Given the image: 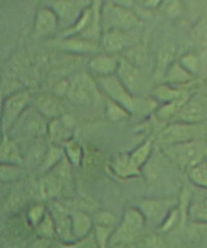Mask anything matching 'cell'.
I'll use <instances>...</instances> for the list:
<instances>
[{
  "label": "cell",
  "mask_w": 207,
  "mask_h": 248,
  "mask_svg": "<svg viewBox=\"0 0 207 248\" xmlns=\"http://www.w3.org/2000/svg\"><path fill=\"white\" fill-rule=\"evenodd\" d=\"M35 110L39 111L44 118L50 121L61 116V105L58 96L53 93H42L35 99Z\"/></svg>",
  "instance_id": "12"
},
{
  "label": "cell",
  "mask_w": 207,
  "mask_h": 248,
  "mask_svg": "<svg viewBox=\"0 0 207 248\" xmlns=\"http://www.w3.org/2000/svg\"><path fill=\"white\" fill-rule=\"evenodd\" d=\"M206 124H190L175 122L167 126L159 136V141L162 145L172 144L177 142L202 140L206 134Z\"/></svg>",
  "instance_id": "3"
},
{
  "label": "cell",
  "mask_w": 207,
  "mask_h": 248,
  "mask_svg": "<svg viewBox=\"0 0 207 248\" xmlns=\"http://www.w3.org/2000/svg\"><path fill=\"white\" fill-rule=\"evenodd\" d=\"M105 113L107 119L111 122H120L123 120L129 119L132 113L127 108L123 107L117 102L110 100L107 98L106 106H105Z\"/></svg>",
  "instance_id": "28"
},
{
  "label": "cell",
  "mask_w": 207,
  "mask_h": 248,
  "mask_svg": "<svg viewBox=\"0 0 207 248\" xmlns=\"http://www.w3.org/2000/svg\"><path fill=\"white\" fill-rule=\"evenodd\" d=\"M34 230L38 232V235L43 238H52L56 235L55 223L51 212L48 211L45 217H44V219L39 223L38 227Z\"/></svg>",
  "instance_id": "34"
},
{
  "label": "cell",
  "mask_w": 207,
  "mask_h": 248,
  "mask_svg": "<svg viewBox=\"0 0 207 248\" xmlns=\"http://www.w3.org/2000/svg\"><path fill=\"white\" fill-rule=\"evenodd\" d=\"M60 47L64 50L75 53H92L98 48V44L94 40L86 39L80 35L66 36L61 41Z\"/></svg>",
  "instance_id": "17"
},
{
  "label": "cell",
  "mask_w": 207,
  "mask_h": 248,
  "mask_svg": "<svg viewBox=\"0 0 207 248\" xmlns=\"http://www.w3.org/2000/svg\"><path fill=\"white\" fill-rule=\"evenodd\" d=\"M111 169H112L116 176L123 179L140 176L142 171L132 163L130 154H122L116 156L112 160V162H111Z\"/></svg>",
  "instance_id": "18"
},
{
  "label": "cell",
  "mask_w": 207,
  "mask_h": 248,
  "mask_svg": "<svg viewBox=\"0 0 207 248\" xmlns=\"http://www.w3.org/2000/svg\"><path fill=\"white\" fill-rule=\"evenodd\" d=\"M151 96L154 100L162 102L163 104L171 103V102H175V101L186 100L191 97L187 91L178 89L177 86L165 83V82L155 86L152 90Z\"/></svg>",
  "instance_id": "16"
},
{
  "label": "cell",
  "mask_w": 207,
  "mask_h": 248,
  "mask_svg": "<svg viewBox=\"0 0 207 248\" xmlns=\"http://www.w3.org/2000/svg\"><path fill=\"white\" fill-rule=\"evenodd\" d=\"M47 132L52 144H64L73 138V125L60 116V118L50 121Z\"/></svg>",
  "instance_id": "14"
},
{
  "label": "cell",
  "mask_w": 207,
  "mask_h": 248,
  "mask_svg": "<svg viewBox=\"0 0 207 248\" xmlns=\"http://www.w3.org/2000/svg\"><path fill=\"white\" fill-rule=\"evenodd\" d=\"M188 173L192 183L207 190V158L191 169Z\"/></svg>",
  "instance_id": "31"
},
{
  "label": "cell",
  "mask_w": 207,
  "mask_h": 248,
  "mask_svg": "<svg viewBox=\"0 0 207 248\" xmlns=\"http://www.w3.org/2000/svg\"><path fill=\"white\" fill-rule=\"evenodd\" d=\"M140 24L137 15L130 9H124L105 2L101 12V27L103 31L127 32Z\"/></svg>",
  "instance_id": "2"
},
{
  "label": "cell",
  "mask_w": 207,
  "mask_h": 248,
  "mask_svg": "<svg viewBox=\"0 0 207 248\" xmlns=\"http://www.w3.org/2000/svg\"><path fill=\"white\" fill-rule=\"evenodd\" d=\"M0 160L1 163L18 164L21 161L19 149L7 133H2V142L0 148Z\"/></svg>",
  "instance_id": "24"
},
{
  "label": "cell",
  "mask_w": 207,
  "mask_h": 248,
  "mask_svg": "<svg viewBox=\"0 0 207 248\" xmlns=\"http://www.w3.org/2000/svg\"><path fill=\"white\" fill-rule=\"evenodd\" d=\"M56 248H82L80 244L76 243H62L60 245H58Z\"/></svg>",
  "instance_id": "44"
},
{
  "label": "cell",
  "mask_w": 207,
  "mask_h": 248,
  "mask_svg": "<svg viewBox=\"0 0 207 248\" xmlns=\"http://www.w3.org/2000/svg\"><path fill=\"white\" fill-rule=\"evenodd\" d=\"M59 27V20L52 7H42L36 13L33 24V36L36 39L46 38Z\"/></svg>",
  "instance_id": "10"
},
{
  "label": "cell",
  "mask_w": 207,
  "mask_h": 248,
  "mask_svg": "<svg viewBox=\"0 0 207 248\" xmlns=\"http://www.w3.org/2000/svg\"><path fill=\"white\" fill-rule=\"evenodd\" d=\"M59 173H48L41 181V194L45 199H54L61 191L63 186V178Z\"/></svg>",
  "instance_id": "21"
},
{
  "label": "cell",
  "mask_w": 207,
  "mask_h": 248,
  "mask_svg": "<svg viewBox=\"0 0 207 248\" xmlns=\"http://www.w3.org/2000/svg\"><path fill=\"white\" fill-rule=\"evenodd\" d=\"M116 75L125 87L134 94L140 86V72L136 64L128 60H120Z\"/></svg>",
  "instance_id": "13"
},
{
  "label": "cell",
  "mask_w": 207,
  "mask_h": 248,
  "mask_svg": "<svg viewBox=\"0 0 207 248\" xmlns=\"http://www.w3.org/2000/svg\"><path fill=\"white\" fill-rule=\"evenodd\" d=\"M22 174V170L18 164L1 163V170H0V177L2 182H11L18 179Z\"/></svg>",
  "instance_id": "37"
},
{
  "label": "cell",
  "mask_w": 207,
  "mask_h": 248,
  "mask_svg": "<svg viewBox=\"0 0 207 248\" xmlns=\"http://www.w3.org/2000/svg\"><path fill=\"white\" fill-rule=\"evenodd\" d=\"M177 206L178 203L174 199H145L138 203V208L143 212L146 221L160 224V227Z\"/></svg>",
  "instance_id": "7"
},
{
  "label": "cell",
  "mask_w": 207,
  "mask_h": 248,
  "mask_svg": "<svg viewBox=\"0 0 207 248\" xmlns=\"http://www.w3.org/2000/svg\"><path fill=\"white\" fill-rule=\"evenodd\" d=\"M188 215L192 221L207 223V199L192 202L188 207Z\"/></svg>",
  "instance_id": "30"
},
{
  "label": "cell",
  "mask_w": 207,
  "mask_h": 248,
  "mask_svg": "<svg viewBox=\"0 0 207 248\" xmlns=\"http://www.w3.org/2000/svg\"><path fill=\"white\" fill-rule=\"evenodd\" d=\"M72 222L76 240H82L89 236L94 225L91 217L82 211H77L72 214Z\"/></svg>",
  "instance_id": "19"
},
{
  "label": "cell",
  "mask_w": 207,
  "mask_h": 248,
  "mask_svg": "<svg viewBox=\"0 0 207 248\" xmlns=\"http://www.w3.org/2000/svg\"><path fill=\"white\" fill-rule=\"evenodd\" d=\"M144 248H167L166 243L160 235H149L144 240Z\"/></svg>",
  "instance_id": "40"
},
{
  "label": "cell",
  "mask_w": 207,
  "mask_h": 248,
  "mask_svg": "<svg viewBox=\"0 0 207 248\" xmlns=\"http://www.w3.org/2000/svg\"><path fill=\"white\" fill-rule=\"evenodd\" d=\"M180 218H181V212H180L179 206H177L168 214L164 222L161 224V227H160L161 230L164 232L171 231L172 229H174L176 227L177 224H178Z\"/></svg>",
  "instance_id": "39"
},
{
  "label": "cell",
  "mask_w": 207,
  "mask_h": 248,
  "mask_svg": "<svg viewBox=\"0 0 207 248\" xmlns=\"http://www.w3.org/2000/svg\"><path fill=\"white\" fill-rule=\"evenodd\" d=\"M31 102V94L26 90L17 91L2 101V133H9L23 115Z\"/></svg>",
  "instance_id": "4"
},
{
  "label": "cell",
  "mask_w": 207,
  "mask_h": 248,
  "mask_svg": "<svg viewBox=\"0 0 207 248\" xmlns=\"http://www.w3.org/2000/svg\"><path fill=\"white\" fill-rule=\"evenodd\" d=\"M105 2L114 4L117 6L124 7V9L132 10L133 6L135 5V0H105Z\"/></svg>",
  "instance_id": "41"
},
{
  "label": "cell",
  "mask_w": 207,
  "mask_h": 248,
  "mask_svg": "<svg viewBox=\"0 0 207 248\" xmlns=\"http://www.w3.org/2000/svg\"><path fill=\"white\" fill-rule=\"evenodd\" d=\"M141 1L144 6L150 7V9H155V7H158L164 2V0H141Z\"/></svg>",
  "instance_id": "42"
},
{
  "label": "cell",
  "mask_w": 207,
  "mask_h": 248,
  "mask_svg": "<svg viewBox=\"0 0 207 248\" xmlns=\"http://www.w3.org/2000/svg\"><path fill=\"white\" fill-rule=\"evenodd\" d=\"M98 84L108 99L119 103L127 108L132 114L138 110V99L125 87L116 74L98 78Z\"/></svg>",
  "instance_id": "5"
},
{
  "label": "cell",
  "mask_w": 207,
  "mask_h": 248,
  "mask_svg": "<svg viewBox=\"0 0 207 248\" xmlns=\"http://www.w3.org/2000/svg\"><path fill=\"white\" fill-rule=\"evenodd\" d=\"M119 61L109 54H100L91 58L88 63V69L98 78L109 75H114L117 73Z\"/></svg>",
  "instance_id": "15"
},
{
  "label": "cell",
  "mask_w": 207,
  "mask_h": 248,
  "mask_svg": "<svg viewBox=\"0 0 207 248\" xmlns=\"http://www.w3.org/2000/svg\"><path fill=\"white\" fill-rule=\"evenodd\" d=\"M64 158L63 149L60 148V145L51 144L48 151L46 152L45 156L43 160V169L45 171H51L54 167L61 162V160Z\"/></svg>",
  "instance_id": "29"
},
{
  "label": "cell",
  "mask_w": 207,
  "mask_h": 248,
  "mask_svg": "<svg viewBox=\"0 0 207 248\" xmlns=\"http://www.w3.org/2000/svg\"><path fill=\"white\" fill-rule=\"evenodd\" d=\"M140 232L141 231L133 228L132 225L121 221L120 224L116 227L112 236H111L109 244L117 246L120 244L131 243L137 239Z\"/></svg>",
  "instance_id": "23"
},
{
  "label": "cell",
  "mask_w": 207,
  "mask_h": 248,
  "mask_svg": "<svg viewBox=\"0 0 207 248\" xmlns=\"http://www.w3.org/2000/svg\"><path fill=\"white\" fill-rule=\"evenodd\" d=\"M92 83L93 82H91L90 78L88 76H78L70 82L69 92L66 96L76 104H89L91 103L95 94L94 84Z\"/></svg>",
  "instance_id": "9"
},
{
  "label": "cell",
  "mask_w": 207,
  "mask_h": 248,
  "mask_svg": "<svg viewBox=\"0 0 207 248\" xmlns=\"http://www.w3.org/2000/svg\"><path fill=\"white\" fill-rule=\"evenodd\" d=\"M176 122L202 124L207 122V96L194 94L184 103L178 114L176 115Z\"/></svg>",
  "instance_id": "8"
},
{
  "label": "cell",
  "mask_w": 207,
  "mask_h": 248,
  "mask_svg": "<svg viewBox=\"0 0 207 248\" xmlns=\"http://www.w3.org/2000/svg\"><path fill=\"white\" fill-rule=\"evenodd\" d=\"M199 58H200L201 64L204 65V67L207 69V49L201 50L200 54H199Z\"/></svg>",
  "instance_id": "43"
},
{
  "label": "cell",
  "mask_w": 207,
  "mask_h": 248,
  "mask_svg": "<svg viewBox=\"0 0 207 248\" xmlns=\"http://www.w3.org/2000/svg\"><path fill=\"white\" fill-rule=\"evenodd\" d=\"M51 214L55 223L56 236L61 240L62 243H74L77 241L73 231L72 215L66 214L61 208H56Z\"/></svg>",
  "instance_id": "11"
},
{
  "label": "cell",
  "mask_w": 207,
  "mask_h": 248,
  "mask_svg": "<svg viewBox=\"0 0 207 248\" xmlns=\"http://www.w3.org/2000/svg\"><path fill=\"white\" fill-rule=\"evenodd\" d=\"M91 5L92 0H56L51 7L57 15L59 27L68 31L77 23Z\"/></svg>",
  "instance_id": "6"
},
{
  "label": "cell",
  "mask_w": 207,
  "mask_h": 248,
  "mask_svg": "<svg viewBox=\"0 0 207 248\" xmlns=\"http://www.w3.org/2000/svg\"><path fill=\"white\" fill-rule=\"evenodd\" d=\"M154 147L153 138L150 137L146 140L142 144H140L134 151L130 154V158L132 163L134 164L137 169L141 170L144 169V166L149 161V159L152 156Z\"/></svg>",
  "instance_id": "22"
},
{
  "label": "cell",
  "mask_w": 207,
  "mask_h": 248,
  "mask_svg": "<svg viewBox=\"0 0 207 248\" xmlns=\"http://www.w3.org/2000/svg\"><path fill=\"white\" fill-rule=\"evenodd\" d=\"M62 149L64 152V156L72 166L81 167L83 165L85 150L77 140H70L62 144Z\"/></svg>",
  "instance_id": "25"
},
{
  "label": "cell",
  "mask_w": 207,
  "mask_h": 248,
  "mask_svg": "<svg viewBox=\"0 0 207 248\" xmlns=\"http://www.w3.org/2000/svg\"><path fill=\"white\" fill-rule=\"evenodd\" d=\"M162 153L178 169L189 171L207 158V141L195 140L162 145Z\"/></svg>",
  "instance_id": "1"
},
{
  "label": "cell",
  "mask_w": 207,
  "mask_h": 248,
  "mask_svg": "<svg viewBox=\"0 0 207 248\" xmlns=\"http://www.w3.org/2000/svg\"><path fill=\"white\" fill-rule=\"evenodd\" d=\"M122 221L139 231L143 230L145 223L147 222L143 212L138 207H133L125 210Z\"/></svg>",
  "instance_id": "33"
},
{
  "label": "cell",
  "mask_w": 207,
  "mask_h": 248,
  "mask_svg": "<svg viewBox=\"0 0 207 248\" xmlns=\"http://www.w3.org/2000/svg\"><path fill=\"white\" fill-rule=\"evenodd\" d=\"M176 56V50L173 47H166L163 49L158 58V63H157V69H155V77L159 79H164L168 69L171 67V64L176 62L175 61Z\"/></svg>",
  "instance_id": "27"
},
{
  "label": "cell",
  "mask_w": 207,
  "mask_h": 248,
  "mask_svg": "<svg viewBox=\"0 0 207 248\" xmlns=\"http://www.w3.org/2000/svg\"><path fill=\"white\" fill-rule=\"evenodd\" d=\"M194 77L195 76L193 74H191L190 72L182 67L178 61H176L168 69L163 80H164L165 83L176 86L178 84H187L192 82L194 80Z\"/></svg>",
  "instance_id": "20"
},
{
  "label": "cell",
  "mask_w": 207,
  "mask_h": 248,
  "mask_svg": "<svg viewBox=\"0 0 207 248\" xmlns=\"http://www.w3.org/2000/svg\"><path fill=\"white\" fill-rule=\"evenodd\" d=\"M192 36L201 50L207 49V12L196 22L192 29Z\"/></svg>",
  "instance_id": "32"
},
{
  "label": "cell",
  "mask_w": 207,
  "mask_h": 248,
  "mask_svg": "<svg viewBox=\"0 0 207 248\" xmlns=\"http://www.w3.org/2000/svg\"><path fill=\"white\" fill-rule=\"evenodd\" d=\"M128 42L127 32L122 31H105L102 36V43L108 52L121 51Z\"/></svg>",
  "instance_id": "26"
},
{
  "label": "cell",
  "mask_w": 207,
  "mask_h": 248,
  "mask_svg": "<svg viewBox=\"0 0 207 248\" xmlns=\"http://www.w3.org/2000/svg\"><path fill=\"white\" fill-rule=\"evenodd\" d=\"M93 222L94 225H99V227L116 229V218L109 211H101L95 215Z\"/></svg>",
  "instance_id": "38"
},
{
  "label": "cell",
  "mask_w": 207,
  "mask_h": 248,
  "mask_svg": "<svg viewBox=\"0 0 207 248\" xmlns=\"http://www.w3.org/2000/svg\"><path fill=\"white\" fill-rule=\"evenodd\" d=\"M47 209L42 202H35L28 209L27 211V220L28 223L31 225L33 229L38 227L39 223L44 219V217L47 214Z\"/></svg>",
  "instance_id": "35"
},
{
  "label": "cell",
  "mask_w": 207,
  "mask_h": 248,
  "mask_svg": "<svg viewBox=\"0 0 207 248\" xmlns=\"http://www.w3.org/2000/svg\"><path fill=\"white\" fill-rule=\"evenodd\" d=\"M178 62L184 69H186L188 72H190L191 74H193L194 76L198 73L199 68H200V64H201L200 58L194 53L183 54L179 58Z\"/></svg>",
  "instance_id": "36"
}]
</instances>
